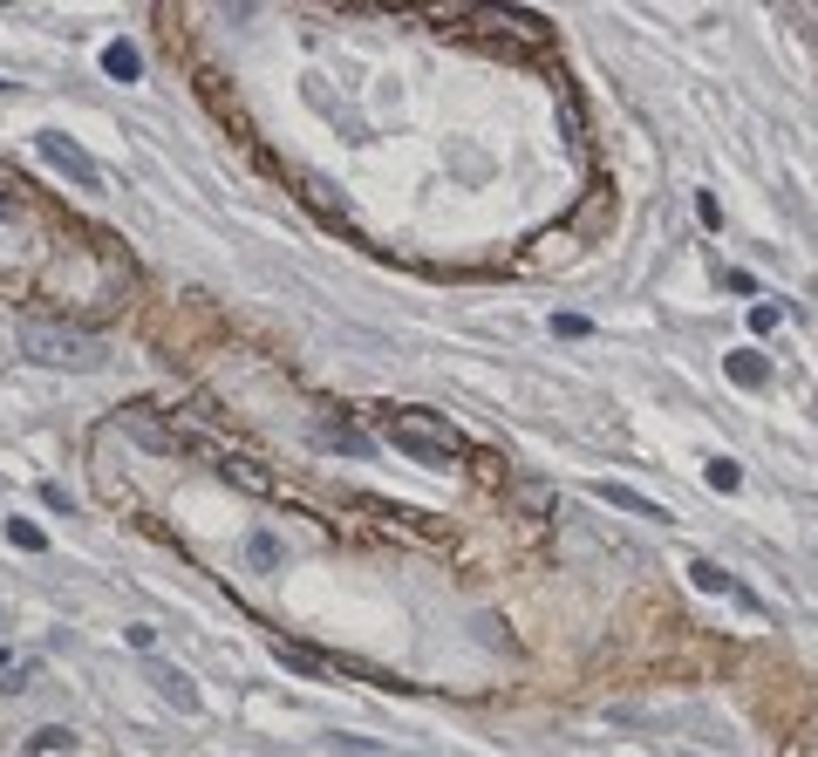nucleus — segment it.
<instances>
[{
    "label": "nucleus",
    "mask_w": 818,
    "mask_h": 757,
    "mask_svg": "<svg viewBox=\"0 0 818 757\" xmlns=\"http://www.w3.org/2000/svg\"><path fill=\"white\" fill-rule=\"evenodd\" d=\"M246 560H253L260 574H266V566H280V540H273V532H253V546H246Z\"/></svg>",
    "instance_id": "obj_9"
},
{
    "label": "nucleus",
    "mask_w": 818,
    "mask_h": 757,
    "mask_svg": "<svg viewBox=\"0 0 818 757\" xmlns=\"http://www.w3.org/2000/svg\"><path fill=\"white\" fill-rule=\"evenodd\" d=\"M21 355L42 369H61V375H82L103 362V341L69 328V321H21Z\"/></svg>",
    "instance_id": "obj_1"
},
{
    "label": "nucleus",
    "mask_w": 818,
    "mask_h": 757,
    "mask_svg": "<svg viewBox=\"0 0 818 757\" xmlns=\"http://www.w3.org/2000/svg\"><path fill=\"white\" fill-rule=\"evenodd\" d=\"M321 444H334V451H349V457H362V451H368V437H355L349 423H334V430H321Z\"/></svg>",
    "instance_id": "obj_10"
},
{
    "label": "nucleus",
    "mask_w": 818,
    "mask_h": 757,
    "mask_svg": "<svg viewBox=\"0 0 818 757\" xmlns=\"http://www.w3.org/2000/svg\"><path fill=\"white\" fill-rule=\"evenodd\" d=\"M328 744H334V750H349V757H383V744H368V737H341V731H334Z\"/></svg>",
    "instance_id": "obj_14"
},
{
    "label": "nucleus",
    "mask_w": 818,
    "mask_h": 757,
    "mask_svg": "<svg viewBox=\"0 0 818 757\" xmlns=\"http://www.w3.org/2000/svg\"><path fill=\"white\" fill-rule=\"evenodd\" d=\"M218 471H232V478H239V492H273V478H266L260 464H246V457H218Z\"/></svg>",
    "instance_id": "obj_7"
},
{
    "label": "nucleus",
    "mask_w": 818,
    "mask_h": 757,
    "mask_svg": "<svg viewBox=\"0 0 818 757\" xmlns=\"http://www.w3.org/2000/svg\"><path fill=\"white\" fill-rule=\"evenodd\" d=\"M42 157H48V165H61V171H69L76 184H89V192L103 184V171L82 157V144H76V137H61V131H48V137H42Z\"/></svg>",
    "instance_id": "obj_3"
},
{
    "label": "nucleus",
    "mask_w": 818,
    "mask_h": 757,
    "mask_svg": "<svg viewBox=\"0 0 818 757\" xmlns=\"http://www.w3.org/2000/svg\"><path fill=\"white\" fill-rule=\"evenodd\" d=\"M8 89H14V82H0V97H8Z\"/></svg>",
    "instance_id": "obj_16"
},
{
    "label": "nucleus",
    "mask_w": 818,
    "mask_h": 757,
    "mask_svg": "<svg viewBox=\"0 0 818 757\" xmlns=\"http://www.w3.org/2000/svg\"><path fill=\"white\" fill-rule=\"evenodd\" d=\"M150 682L164 689V697H171L178 710H205V703H198V689H192V676H184V669H171V662H150Z\"/></svg>",
    "instance_id": "obj_5"
},
{
    "label": "nucleus",
    "mask_w": 818,
    "mask_h": 757,
    "mask_svg": "<svg viewBox=\"0 0 818 757\" xmlns=\"http://www.w3.org/2000/svg\"><path fill=\"white\" fill-rule=\"evenodd\" d=\"M696 218H703V226H709V233H716V226H723V212H716V199H709V192H703V199H696Z\"/></svg>",
    "instance_id": "obj_15"
},
{
    "label": "nucleus",
    "mask_w": 818,
    "mask_h": 757,
    "mask_svg": "<svg viewBox=\"0 0 818 757\" xmlns=\"http://www.w3.org/2000/svg\"><path fill=\"white\" fill-rule=\"evenodd\" d=\"M737 478H743L737 457H709V485H716V492H737Z\"/></svg>",
    "instance_id": "obj_12"
},
{
    "label": "nucleus",
    "mask_w": 818,
    "mask_h": 757,
    "mask_svg": "<svg viewBox=\"0 0 818 757\" xmlns=\"http://www.w3.org/2000/svg\"><path fill=\"white\" fill-rule=\"evenodd\" d=\"M730 375H737V383H743V389H758V383H764V375H771V369H764V355H750V349H737V355H730Z\"/></svg>",
    "instance_id": "obj_8"
},
{
    "label": "nucleus",
    "mask_w": 818,
    "mask_h": 757,
    "mask_svg": "<svg viewBox=\"0 0 818 757\" xmlns=\"http://www.w3.org/2000/svg\"><path fill=\"white\" fill-rule=\"evenodd\" d=\"M8 540H14V546H27V553H42V546H48L42 532H35V519H8Z\"/></svg>",
    "instance_id": "obj_13"
},
{
    "label": "nucleus",
    "mask_w": 818,
    "mask_h": 757,
    "mask_svg": "<svg viewBox=\"0 0 818 757\" xmlns=\"http://www.w3.org/2000/svg\"><path fill=\"white\" fill-rule=\"evenodd\" d=\"M593 492H601L607 505H621V512H641V519H655V526H669V512H662V505H655V498H641V492H627V485H593Z\"/></svg>",
    "instance_id": "obj_6"
},
{
    "label": "nucleus",
    "mask_w": 818,
    "mask_h": 757,
    "mask_svg": "<svg viewBox=\"0 0 818 757\" xmlns=\"http://www.w3.org/2000/svg\"><path fill=\"white\" fill-rule=\"evenodd\" d=\"M389 437H396L402 451H417L423 464H457V444L444 437V423H430V417H402Z\"/></svg>",
    "instance_id": "obj_2"
},
{
    "label": "nucleus",
    "mask_w": 818,
    "mask_h": 757,
    "mask_svg": "<svg viewBox=\"0 0 818 757\" xmlns=\"http://www.w3.org/2000/svg\"><path fill=\"white\" fill-rule=\"evenodd\" d=\"M689 580H696L703 594H730V601H743V608L758 601V594H750V587H743L737 574H723V566H709V560H696V566H689Z\"/></svg>",
    "instance_id": "obj_4"
},
{
    "label": "nucleus",
    "mask_w": 818,
    "mask_h": 757,
    "mask_svg": "<svg viewBox=\"0 0 818 757\" xmlns=\"http://www.w3.org/2000/svg\"><path fill=\"white\" fill-rule=\"evenodd\" d=\"M103 69H110L116 82H137V55H130V48H110V55H103Z\"/></svg>",
    "instance_id": "obj_11"
}]
</instances>
